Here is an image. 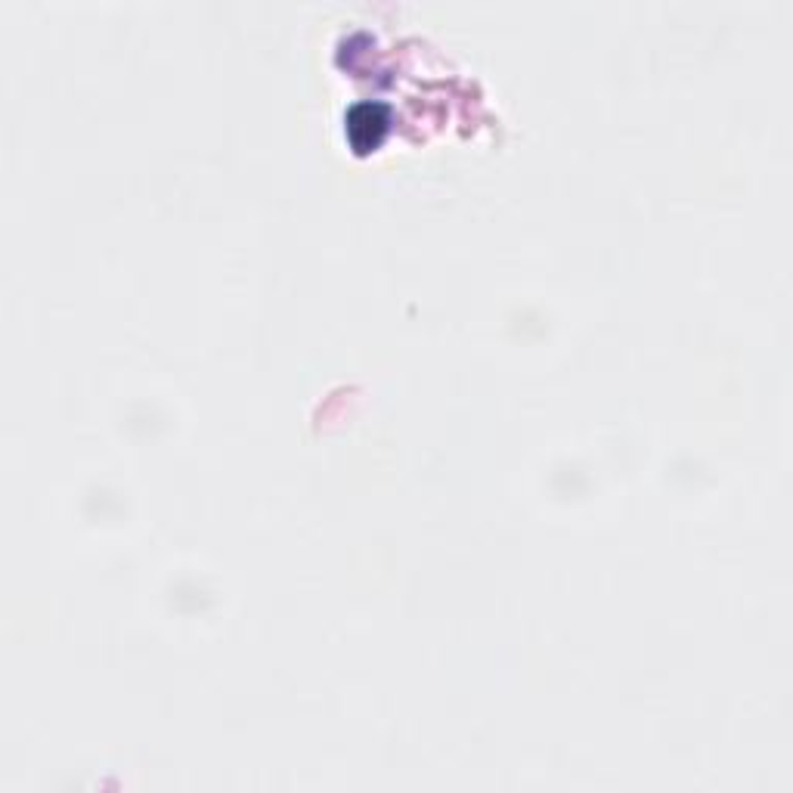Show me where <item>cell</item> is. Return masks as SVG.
Segmentation results:
<instances>
[{
    "instance_id": "obj_1",
    "label": "cell",
    "mask_w": 793,
    "mask_h": 793,
    "mask_svg": "<svg viewBox=\"0 0 793 793\" xmlns=\"http://www.w3.org/2000/svg\"><path fill=\"white\" fill-rule=\"evenodd\" d=\"M385 108L375 106V103H363V106L350 108V115H347V137H350V143L357 150L366 152L372 150V146H379L382 133H385Z\"/></svg>"
}]
</instances>
